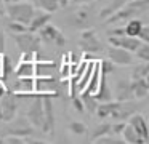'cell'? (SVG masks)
I'll return each mask as SVG.
<instances>
[{"label":"cell","mask_w":149,"mask_h":144,"mask_svg":"<svg viewBox=\"0 0 149 144\" xmlns=\"http://www.w3.org/2000/svg\"><path fill=\"white\" fill-rule=\"evenodd\" d=\"M143 26H144V22H143L141 19H138V18L128 19V21H127V24H125V27H123V32H125V35L136 37V35H138V32L141 31Z\"/></svg>","instance_id":"obj_26"},{"label":"cell","mask_w":149,"mask_h":144,"mask_svg":"<svg viewBox=\"0 0 149 144\" xmlns=\"http://www.w3.org/2000/svg\"><path fill=\"white\" fill-rule=\"evenodd\" d=\"M43 96H34V101L29 104L26 112V117L27 120L31 122L34 128H39L42 130L43 127V101H42Z\"/></svg>","instance_id":"obj_8"},{"label":"cell","mask_w":149,"mask_h":144,"mask_svg":"<svg viewBox=\"0 0 149 144\" xmlns=\"http://www.w3.org/2000/svg\"><path fill=\"white\" fill-rule=\"evenodd\" d=\"M148 74H149V64H148V61H143L141 64H136V67L133 69L132 80H135V79H148Z\"/></svg>","instance_id":"obj_30"},{"label":"cell","mask_w":149,"mask_h":144,"mask_svg":"<svg viewBox=\"0 0 149 144\" xmlns=\"http://www.w3.org/2000/svg\"><path fill=\"white\" fill-rule=\"evenodd\" d=\"M120 136H122L123 143H127V144H146V141L138 136V133L133 130L132 125H125V128L122 130Z\"/></svg>","instance_id":"obj_23"},{"label":"cell","mask_w":149,"mask_h":144,"mask_svg":"<svg viewBox=\"0 0 149 144\" xmlns=\"http://www.w3.org/2000/svg\"><path fill=\"white\" fill-rule=\"evenodd\" d=\"M36 6L40 8L42 11H47V13H55L59 10V3L58 0H36Z\"/></svg>","instance_id":"obj_29"},{"label":"cell","mask_w":149,"mask_h":144,"mask_svg":"<svg viewBox=\"0 0 149 144\" xmlns=\"http://www.w3.org/2000/svg\"><path fill=\"white\" fill-rule=\"evenodd\" d=\"M55 69H58V63H55V61H42L37 58L34 61V77L52 75V70Z\"/></svg>","instance_id":"obj_20"},{"label":"cell","mask_w":149,"mask_h":144,"mask_svg":"<svg viewBox=\"0 0 149 144\" xmlns=\"http://www.w3.org/2000/svg\"><path fill=\"white\" fill-rule=\"evenodd\" d=\"M125 3H127V0H111V2L100 11V18L101 19H106L107 16H111L112 13H116L119 8H122Z\"/></svg>","instance_id":"obj_25"},{"label":"cell","mask_w":149,"mask_h":144,"mask_svg":"<svg viewBox=\"0 0 149 144\" xmlns=\"http://www.w3.org/2000/svg\"><path fill=\"white\" fill-rule=\"evenodd\" d=\"M117 104H119V101H116V99H112V101H104V102H101V104H98V107H96V111H95V114H96L100 118L111 117V114L116 111Z\"/></svg>","instance_id":"obj_24"},{"label":"cell","mask_w":149,"mask_h":144,"mask_svg":"<svg viewBox=\"0 0 149 144\" xmlns=\"http://www.w3.org/2000/svg\"><path fill=\"white\" fill-rule=\"evenodd\" d=\"M34 61L36 53H21L19 64L15 66L13 74L16 77H34Z\"/></svg>","instance_id":"obj_12"},{"label":"cell","mask_w":149,"mask_h":144,"mask_svg":"<svg viewBox=\"0 0 149 144\" xmlns=\"http://www.w3.org/2000/svg\"><path fill=\"white\" fill-rule=\"evenodd\" d=\"M114 99H116V101H127V99H133L132 88H130V82L127 79H119V80H117Z\"/></svg>","instance_id":"obj_19"},{"label":"cell","mask_w":149,"mask_h":144,"mask_svg":"<svg viewBox=\"0 0 149 144\" xmlns=\"http://www.w3.org/2000/svg\"><path fill=\"white\" fill-rule=\"evenodd\" d=\"M69 2H71V0H58V3H59V8H66V6L69 5Z\"/></svg>","instance_id":"obj_43"},{"label":"cell","mask_w":149,"mask_h":144,"mask_svg":"<svg viewBox=\"0 0 149 144\" xmlns=\"http://www.w3.org/2000/svg\"><path fill=\"white\" fill-rule=\"evenodd\" d=\"M5 53V34L0 31V54Z\"/></svg>","instance_id":"obj_42"},{"label":"cell","mask_w":149,"mask_h":144,"mask_svg":"<svg viewBox=\"0 0 149 144\" xmlns=\"http://www.w3.org/2000/svg\"><path fill=\"white\" fill-rule=\"evenodd\" d=\"M13 35V40L16 42L18 48H19L21 53H39L40 51V45H42V40H40L39 35H36V32H19V34H11Z\"/></svg>","instance_id":"obj_4"},{"label":"cell","mask_w":149,"mask_h":144,"mask_svg":"<svg viewBox=\"0 0 149 144\" xmlns=\"http://www.w3.org/2000/svg\"><path fill=\"white\" fill-rule=\"evenodd\" d=\"M2 3H3V0H0V6H2Z\"/></svg>","instance_id":"obj_47"},{"label":"cell","mask_w":149,"mask_h":144,"mask_svg":"<svg viewBox=\"0 0 149 144\" xmlns=\"http://www.w3.org/2000/svg\"><path fill=\"white\" fill-rule=\"evenodd\" d=\"M74 3H80V5H88V3L95 2V0H72Z\"/></svg>","instance_id":"obj_44"},{"label":"cell","mask_w":149,"mask_h":144,"mask_svg":"<svg viewBox=\"0 0 149 144\" xmlns=\"http://www.w3.org/2000/svg\"><path fill=\"white\" fill-rule=\"evenodd\" d=\"M69 131H71L72 134L82 136V134L87 133V125L82 123V122H71V123H69Z\"/></svg>","instance_id":"obj_33"},{"label":"cell","mask_w":149,"mask_h":144,"mask_svg":"<svg viewBox=\"0 0 149 144\" xmlns=\"http://www.w3.org/2000/svg\"><path fill=\"white\" fill-rule=\"evenodd\" d=\"M80 99L84 102V109L88 114H95L98 107V99L95 98V95H88V93H80Z\"/></svg>","instance_id":"obj_27"},{"label":"cell","mask_w":149,"mask_h":144,"mask_svg":"<svg viewBox=\"0 0 149 144\" xmlns=\"http://www.w3.org/2000/svg\"><path fill=\"white\" fill-rule=\"evenodd\" d=\"M114 66H116V64L109 59H101L100 61V70H101V74H106V75L114 70Z\"/></svg>","instance_id":"obj_37"},{"label":"cell","mask_w":149,"mask_h":144,"mask_svg":"<svg viewBox=\"0 0 149 144\" xmlns=\"http://www.w3.org/2000/svg\"><path fill=\"white\" fill-rule=\"evenodd\" d=\"M50 19H52V13L34 11V16H32V19H31V22L27 24V29H29L31 32H37L40 27H43L47 22H50Z\"/></svg>","instance_id":"obj_21"},{"label":"cell","mask_w":149,"mask_h":144,"mask_svg":"<svg viewBox=\"0 0 149 144\" xmlns=\"http://www.w3.org/2000/svg\"><path fill=\"white\" fill-rule=\"evenodd\" d=\"M72 106L75 107V111L77 112H80V114H84L85 112V109H84V102H82V99H80V96H72Z\"/></svg>","instance_id":"obj_38"},{"label":"cell","mask_w":149,"mask_h":144,"mask_svg":"<svg viewBox=\"0 0 149 144\" xmlns=\"http://www.w3.org/2000/svg\"><path fill=\"white\" fill-rule=\"evenodd\" d=\"M8 91L15 93L16 96H21L24 93H32L34 91V77H16L11 86H7Z\"/></svg>","instance_id":"obj_15"},{"label":"cell","mask_w":149,"mask_h":144,"mask_svg":"<svg viewBox=\"0 0 149 144\" xmlns=\"http://www.w3.org/2000/svg\"><path fill=\"white\" fill-rule=\"evenodd\" d=\"M34 11H36L34 5H31V3H27V2H21V0L16 3L7 5V10H5L7 16L11 21L23 22V24H26V26L31 22V19H32V16H34Z\"/></svg>","instance_id":"obj_3"},{"label":"cell","mask_w":149,"mask_h":144,"mask_svg":"<svg viewBox=\"0 0 149 144\" xmlns=\"http://www.w3.org/2000/svg\"><path fill=\"white\" fill-rule=\"evenodd\" d=\"M93 64L95 63H90V61H88V66L85 67L84 74H82V77L79 79L77 85H75V93H82V91H84V88L87 86L88 79H90V75H91V70H93Z\"/></svg>","instance_id":"obj_28"},{"label":"cell","mask_w":149,"mask_h":144,"mask_svg":"<svg viewBox=\"0 0 149 144\" xmlns=\"http://www.w3.org/2000/svg\"><path fill=\"white\" fill-rule=\"evenodd\" d=\"M109 43L114 47H120L123 50H128L132 53H135L136 48L143 43L138 37H130V35H111L109 37Z\"/></svg>","instance_id":"obj_14"},{"label":"cell","mask_w":149,"mask_h":144,"mask_svg":"<svg viewBox=\"0 0 149 144\" xmlns=\"http://www.w3.org/2000/svg\"><path fill=\"white\" fill-rule=\"evenodd\" d=\"M18 114V96L11 91H5L0 96V122H10Z\"/></svg>","instance_id":"obj_6"},{"label":"cell","mask_w":149,"mask_h":144,"mask_svg":"<svg viewBox=\"0 0 149 144\" xmlns=\"http://www.w3.org/2000/svg\"><path fill=\"white\" fill-rule=\"evenodd\" d=\"M107 56H109V61H112L117 66H132V64H135V54L120 47L111 45L107 48Z\"/></svg>","instance_id":"obj_9"},{"label":"cell","mask_w":149,"mask_h":144,"mask_svg":"<svg viewBox=\"0 0 149 144\" xmlns=\"http://www.w3.org/2000/svg\"><path fill=\"white\" fill-rule=\"evenodd\" d=\"M130 88H132V95L135 99H144L149 95V83L148 79H135L130 82Z\"/></svg>","instance_id":"obj_17"},{"label":"cell","mask_w":149,"mask_h":144,"mask_svg":"<svg viewBox=\"0 0 149 144\" xmlns=\"http://www.w3.org/2000/svg\"><path fill=\"white\" fill-rule=\"evenodd\" d=\"M139 109V106L136 104L133 99H127V101H119L116 111L111 114V117L116 118V120H123L125 122L128 117H132L133 114H136Z\"/></svg>","instance_id":"obj_13"},{"label":"cell","mask_w":149,"mask_h":144,"mask_svg":"<svg viewBox=\"0 0 149 144\" xmlns=\"http://www.w3.org/2000/svg\"><path fill=\"white\" fill-rule=\"evenodd\" d=\"M135 54H136V58L141 59V61H149V43L143 42V43L136 48Z\"/></svg>","instance_id":"obj_34"},{"label":"cell","mask_w":149,"mask_h":144,"mask_svg":"<svg viewBox=\"0 0 149 144\" xmlns=\"http://www.w3.org/2000/svg\"><path fill=\"white\" fill-rule=\"evenodd\" d=\"M125 125H127V123H125L123 120H119L116 125H112V133L116 134V136H119V134L122 133V130L125 128Z\"/></svg>","instance_id":"obj_41"},{"label":"cell","mask_w":149,"mask_h":144,"mask_svg":"<svg viewBox=\"0 0 149 144\" xmlns=\"http://www.w3.org/2000/svg\"><path fill=\"white\" fill-rule=\"evenodd\" d=\"M34 2H36V0H34Z\"/></svg>","instance_id":"obj_48"},{"label":"cell","mask_w":149,"mask_h":144,"mask_svg":"<svg viewBox=\"0 0 149 144\" xmlns=\"http://www.w3.org/2000/svg\"><path fill=\"white\" fill-rule=\"evenodd\" d=\"M37 32H39L40 40L45 42V43H53L59 48H63L66 45V37L63 35V32L59 31V29H56L55 26L48 24V22H47L43 27H40Z\"/></svg>","instance_id":"obj_7"},{"label":"cell","mask_w":149,"mask_h":144,"mask_svg":"<svg viewBox=\"0 0 149 144\" xmlns=\"http://www.w3.org/2000/svg\"><path fill=\"white\" fill-rule=\"evenodd\" d=\"M128 125H132L133 127V130L138 133V136L139 138H143V139L148 143V139H149V130H148V122H146V118L143 117L141 114H133L132 117H128Z\"/></svg>","instance_id":"obj_16"},{"label":"cell","mask_w":149,"mask_h":144,"mask_svg":"<svg viewBox=\"0 0 149 144\" xmlns=\"http://www.w3.org/2000/svg\"><path fill=\"white\" fill-rule=\"evenodd\" d=\"M7 29H8V32H10V34H19V32L29 31L26 24H23V22H18V21H11V19H10V22L7 24Z\"/></svg>","instance_id":"obj_32"},{"label":"cell","mask_w":149,"mask_h":144,"mask_svg":"<svg viewBox=\"0 0 149 144\" xmlns=\"http://www.w3.org/2000/svg\"><path fill=\"white\" fill-rule=\"evenodd\" d=\"M149 10V0H127V3L119 8L116 13L106 18V24H117V22H127L128 19L138 18L144 15Z\"/></svg>","instance_id":"obj_1"},{"label":"cell","mask_w":149,"mask_h":144,"mask_svg":"<svg viewBox=\"0 0 149 144\" xmlns=\"http://www.w3.org/2000/svg\"><path fill=\"white\" fill-rule=\"evenodd\" d=\"M15 70V64H13V59L7 54H2V59H0V79L3 82V85H7L8 82V77L13 74Z\"/></svg>","instance_id":"obj_22"},{"label":"cell","mask_w":149,"mask_h":144,"mask_svg":"<svg viewBox=\"0 0 149 144\" xmlns=\"http://www.w3.org/2000/svg\"><path fill=\"white\" fill-rule=\"evenodd\" d=\"M79 45H80V48L85 53H98V51L103 50V45L98 40L96 32H95L93 29H87V31L82 32Z\"/></svg>","instance_id":"obj_11"},{"label":"cell","mask_w":149,"mask_h":144,"mask_svg":"<svg viewBox=\"0 0 149 144\" xmlns=\"http://www.w3.org/2000/svg\"><path fill=\"white\" fill-rule=\"evenodd\" d=\"M3 144H24V138L19 136H3Z\"/></svg>","instance_id":"obj_40"},{"label":"cell","mask_w":149,"mask_h":144,"mask_svg":"<svg viewBox=\"0 0 149 144\" xmlns=\"http://www.w3.org/2000/svg\"><path fill=\"white\" fill-rule=\"evenodd\" d=\"M136 37H138L141 42H146V43H149V27H148V26H143L141 31L138 32V35H136Z\"/></svg>","instance_id":"obj_39"},{"label":"cell","mask_w":149,"mask_h":144,"mask_svg":"<svg viewBox=\"0 0 149 144\" xmlns=\"http://www.w3.org/2000/svg\"><path fill=\"white\" fill-rule=\"evenodd\" d=\"M112 133V125L107 123V122H104V123L98 125L96 128H95V131L91 133V141L96 139V138H101V136H106V134H111Z\"/></svg>","instance_id":"obj_31"},{"label":"cell","mask_w":149,"mask_h":144,"mask_svg":"<svg viewBox=\"0 0 149 144\" xmlns=\"http://www.w3.org/2000/svg\"><path fill=\"white\" fill-rule=\"evenodd\" d=\"M16 2H19V0H3L5 5H10V3H16Z\"/></svg>","instance_id":"obj_45"},{"label":"cell","mask_w":149,"mask_h":144,"mask_svg":"<svg viewBox=\"0 0 149 144\" xmlns=\"http://www.w3.org/2000/svg\"><path fill=\"white\" fill-rule=\"evenodd\" d=\"M101 72V70H100ZM95 98L98 99V102H104V101H112V91H111V86L107 85L106 80V74H101L100 75V83H98L96 93H95Z\"/></svg>","instance_id":"obj_18"},{"label":"cell","mask_w":149,"mask_h":144,"mask_svg":"<svg viewBox=\"0 0 149 144\" xmlns=\"http://www.w3.org/2000/svg\"><path fill=\"white\" fill-rule=\"evenodd\" d=\"M59 86H61V82L53 75L34 77V91L42 96H52V98L58 96Z\"/></svg>","instance_id":"obj_5"},{"label":"cell","mask_w":149,"mask_h":144,"mask_svg":"<svg viewBox=\"0 0 149 144\" xmlns=\"http://www.w3.org/2000/svg\"><path fill=\"white\" fill-rule=\"evenodd\" d=\"M0 144H3V138L0 136Z\"/></svg>","instance_id":"obj_46"},{"label":"cell","mask_w":149,"mask_h":144,"mask_svg":"<svg viewBox=\"0 0 149 144\" xmlns=\"http://www.w3.org/2000/svg\"><path fill=\"white\" fill-rule=\"evenodd\" d=\"M52 96H43V133H53L56 125V117H55V106H53Z\"/></svg>","instance_id":"obj_10"},{"label":"cell","mask_w":149,"mask_h":144,"mask_svg":"<svg viewBox=\"0 0 149 144\" xmlns=\"http://www.w3.org/2000/svg\"><path fill=\"white\" fill-rule=\"evenodd\" d=\"M71 75V61H69V54L64 56V63L59 67V79L61 80H68Z\"/></svg>","instance_id":"obj_35"},{"label":"cell","mask_w":149,"mask_h":144,"mask_svg":"<svg viewBox=\"0 0 149 144\" xmlns=\"http://www.w3.org/2000/svg\"><path fill=\"white\" fill-rule=\"evenodd\" d=\"M7 127L0 131V136H19V138H31L36 133V128L31 125V122L27 120V117L15 115L10 122H7Z\"/></svg>","instance_id":"obj_2"},{"label":"cell","mask_w":149,"mask_h":144,"mask_svg":"<svg viewBox=\"0 0 149 144\" xmlns=\"http://www.w3.org/2000/svg\"><path fill=\"white\" fill-rule=\"evenodd\" d=\"M93 143H98V144H123V139H119V138H116V136L111 138V134H106V136L93 139Z\"/></svg>","instance_id":"obj_36"}]
</instances>
